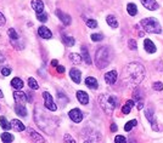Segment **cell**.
Listing matches in <instances>:
<instances>
[{
    "label": "cell",
    "instance_id": "obj_13",
    "mask_svg": "<svg viewBox=\"0 0 163 143\" xmlns=\"http://www.w3.org/2000/svg\"><path fill=\"white\" fill-rule=\"evenodd\" d=\"M70 77L71 79L76 83V84H79L81 83V78H82V72L77 68H72L70 70Z\"/></svg>",
    "mask_w": 163,
    "mask_h": 143
},
{
    "label": "cell",
    "instance_id": "obj_36",
    "mask_svg": "<svg viewBox=\"0 0 163 143\" xmlns=\"http://www.w3.org/2000/svg\"><path fill=\"white\" fill-rule=\"evenodd\" d=\"M37 18H38V21H40V22H43V23H45L46 21H48V16H46V13H38L37 15Z\"/></svg>",
    "mask_w": 163,
    "mask_h": 143
},
{
    "label": "cell",
    "instance_id": "obj_14",
    "mask_svg": "<svg viewBox=\"0 0 163 143\" xmlns=\"http://www.w3.org/2000/svg\"><path fill=\"white\" fill-rule=\"evenodd\" d=\"M11 128H12L15 131H17V132H21V131H24V130H26V126H24L23 123H22L21 120H18V119L11 120Z\"/></svg>",
    "mask_w": 163,
    "mask_h": 143
},
{
    "label": "cell",
    "instance_id": "obj_3",
    "mask_svg": "<svg viewBox=\"0 0 163 143\" xmlns=\"http://www.w3.org/2000/svg\"><path fill=\"white\" fill-rule=\"evenodd\" d=\"M99 106L107 114L111 115L117 106V97L111 94H102L99 96Z\"/></svg>",
    "mask_w": 163,
    "mask_h": 143
},
{
    "label": "cell",
    "instance_id": "obj_17",
    "mask_svg": "<svg viewBox=\"0 0 163 143\" xmlns=\"http://www.w3.org/2000/svg\"><path fill=\"white\" fill-rule=\"evenodd\" d=\"M144 49L149 53H155L156 52V45L150 39H145V41H144Z\"/></svg>",
    "mask_w": 163,
    "mask_h": 143
},
{
    "label": "cell",
    "instance_id": "obj_15",
    "mask_svg": "<svg viewBox=\"0 0 163 143\" xmlns=\"http://www.w3.org/2000/svg\"><path fill=\"white\" fill-rule=\"evenodd\" d=\"M141 2L144 5V7H146L147 10H151V11L157 10L160 7V5L157 4L156 0H141Z\"/></svg>",
    "mask_w": 163,
    "mask_h": 143
},
{
    "label": "cell",
    "instance_id": "obj_48",
    "mask_svg": "<svg viewBox=\"0 0 163 143\" xmlns=\"http://www.w3.org/2000/svg\"><path fill=\"white\" fill-rule=\"evenodd\" d=\"M2 97H4V94H2L1 90H0V98H2Z\"/></svg>",
    "mask_w": 163,
    "mask_h": 143
},
{
    "label": "cell",
    "instance_id": "obj_49",
    "mask_svg": "<svg viewBox=\"0 0 163 143\" xmlns=\"http://www.w3.org/2000/svg\"><path fill=\"white\" fill-rule=\"evenodd\" d=\"M84 143H92V142H91V141H85Z\"/></svg>",
    "mask_w": 163,
    "mask_h": 143
},
{
    "label": "cell",
    "instance_id": "obj_23",
    "mask_svg": "<svg viewBox=\"0 0 163 143\" xmlns=\"http://www.w3.org/2000/svg\"><path fill=\"white\" fill-rule=\"evenodd\" d=\"M15 112H16V114L20 115V117H26V115H27V109H26V107H24L23 104H17V103H16V106H15Z\"/></svg>",
    "mask_w": 163,
    "mask_h": 143
},
{
    "label": "cell",
    "instance_id": "obj_2",
    "mask_svg": "<svg viewBox=\"0 0 163 143\" xmlns=\"http://www.w3.org/2000/svg\"><path fill=\"white\" fill-rule=\"evenodd\" d=\"M112 58V51L108 46H102L100 49H97L96 53H95V64L99 69H103L106 68Z\"/></svg>",
    "mask_w": 163,
    "mask_h": 143
},
{
    "label": "cell",
    "instance_id": "obj_12",
    "mask_svg": "<svg viewBox=\"0 0 163 143\" xmlns=\"http://www.w3.org/2000/svg\"><path fill=\"white\" fill-rule=\"evenodd\" d=\"M38 34H39V36L43 38V39H51V38H53V33H51V30H50L49 28H46L45 26L39 27V29H38Z\"/></svg>",
    "mask_w": 163,
    "mask_h": 143
},
{
    "label": "cell",
    "instance_id": "obj_16",
    "mask_svg": "<svg viewBox=\"0 0 163 143\" xmlns=\"http://www.w3.org/2000/svg\"><path fill=\"white\" fill-rule=\"evenodd\" d=\"M31 5H32L33 10L37 12V15H38V13H42L43 10H44V2H43L42 0H32Z\"/></svg>",
    "mask_w": 163,
    "mask_h": 143
},
{
    "label": "cell",
    "instance_id": "obj_7",
    "mask_svg": "<svg viewBox=\"0 0 163 143\" xmlns=\"http://www.w3.org/2000/svg\"><path fill=\"white\" fill-rule=\"evenodd\" d=\"M133 101L136 102V107H138V109L141 111L143 107H144V98H143V94L140 92V90L136 89V90L133 91Z\"/></svg>",
    "mask_w": 163,
    "mask_h": 143
},
{
    "label": "cell",
    "instance_id": "obj_21",
    "mask_svg": "<svg viewBox=\"0 0 163 143\" xmlns=\"http://www.w3.org/2000/svg\"><path fill=\"white\" fill-rule=\"evenodd\" d=\"M82 57L84 60V62L86 64H91V58H90V55H89V51L86 49V46H82Z\"/></svg>",
    "mask_w": 163,
    "mask_h": 143
},
{
    "label": "cell",
    "instance_id": "obj_27",
    "mask_svg": "<svg viewBox=\"0 0 163 143\" xmlns=\"http://www.w3.org/2000/svg\"><path fill=\"white\" fill-rule=\"evenodd\" d=\"M62 40H63V43H65V45H66V46H73V45H74V43H76L74 38L68 36V35H62Z\"/></svg>",
    "mask_w": 163,
    "mask_h": 143
},
{
    "label": "cell",
    "instance_id": "obj_44",
    "mask_svg": "<svg viewBox=\"0 0 163 143\" xmlns=\"http://www.w3.org/2000/svg\"><path fill=\"white\" fill-rule=\"evenodd\" d=\"M56 69H57V72H59L60 74H63V73H65V67H63V66H57Z\"/></svg>",
    "mask_w": 163,
    "mask_h": 143
},
{
    "label": "cell",
    "instance_id": "obj_38",
    "mask_svg": "<svg viewBox=\"0 0 163 143\" xmlns=\"http://www.w3.org/2000/svg\"><path fill=\"white\" fill-rule=\"evenodd\" d=\"M86 26L89 28H96L97 27V22L95 19H86Z\"/></svg>",
    "mask_w": 163,
    "mask_h": 143
},
{
    "label": "cell",
    "instance_id": "obj_24",
    "mask_svg": "<svg viewBox=\"0 0 163 143\" xmlns=\"http://www.w3.org/2000/svg\"><path fill=\"white\" fill-rule=\"evenodd\" d=\"M106 22L108 23V26L111 28H117L118 27V21H117V18L113 15H108L107 18H106Z\"/></svg>",
    "mask_w": 163,
    "mask_h": 143
},
{
    "label": "cell",
    "instance_id": "obj_29",
    "mask_svg": "<svg viewBox=\"0 0 163 143\" xmlns=\"http://www.w3.org/2000/svg\"><path fill=\"white\" fill-rule=\"evenodd\" d=\"M70 60L74 64H79V63H82V61H83V57H82L81 55H78V53H71L70 55Z\"/></svg>",
    "mask_w": 163,
    "mask_h": 143
},
{
    "label": "cell",
    "instance_id": "obj_19",
    "mask_svg": "<svg viewBox=\"0 0 163 143\" xmlns=\"http://www.w3.org/2000/svg\"><path fill=\"white\" fill-rule=\"evenodd\" d=\"M85 85H86L89 89H91V90H96V89L99 87L97 80H96L95 78H92V77H88V78L85 79Z\"/></svg>",
    "mask_w": 163,
    "mask_h": 143
},
{
    "label": "cell",
    "instance_id": "obj_8",
    "mask_svg": "<svg viewBox=\"0 0 163 143\" xmlns=\"http://www.w3.org/2000/svg\"><path fill=\"white\" fill-rule=\"evenodd\" d=\"M68 117H70L71 120H73L74 123H81L82 120H83V113L81 112V109H78V108H74V109L70 111Z\"/></svg>",
    "mask_w": 163,
    "mask_h": 143
},
{
    "label": "cell",
    "instance_id": "obj_9",
    "mask_svg": "<svg viewBox=\"0 0 163 143\" xmlns=\"http://www.w3.org/2000/svg\"><path fill=\"white\" fill-rule=\"evenodd\" d=\"M56 16L60 18V21L63 23V24H66V26H70L71 23H72V18H71V16L68 15V13H65V12H62L61 10H56Z\"/></svg>",
    "mask_w": 163,
    "mask_h": 143
},
{
    "label": "cell",
    "instance_id": "obj_10",
    "mask_svg": "<svg viewBox=\"0 0 163 143\" xmlns=\"http://www.w3.org/2000/svg\"><path fill=\"white\" fill-rule=\"evenodd\" d=\"M13 98H15L17 104H23V106L28 101V98H27V96H26V94L23 91H15L13 92Z\"/></svg>",
    "mask_w": 163,
    "mask_h": 143
},
{
    "label": "cell",
    "instance_id": "obj_41",
    "mask_svg": "<svg viewBox=\"0 0 163 143\" xmlns=\"http://www.w3.org/2000/svg\"><path fill=\"white\" fill-rule=\"evenodd\" d=\"M1 74H2L4 77H7V75H10V74H11V69H10V68H7V67H5V68H2V69H1Z\"/></svg>",
    "mask_w": 163,
    "mask_h": 143
},
{
    "label": "cell",
    "instance_id": "obj_34",
    "mask_svg": "<svg viewBox=\"0 0 163 143\" xmlns=\"http://www.w3.org/2000/svg\"><path fill=\"white\" fill-rule=\"evenodd\" d=\"M103 39V35L101 33H94L91 34V40L92 41H101Z\"/></svg>",
    "mask_w": 163,
    "mask_h": 143
},
{
    "label": "cell",
    "instance_id": "obj_18",
    "mask_svg": "<svg viewBox=\"0 0 163 143\" xmlns=\"http://www.w3.org/2000/svg\"><path fill=\"white\" fill-rule=\"evenodd\" d=\"M28 134H29V136L33 138V142L34 143H45V140L43 138V136L39 135V134H37V132L33 131L32 129L28 130Z\"/></svg>",
    "mask_w": 163,
    "mask_h": 143
},
{
    "label": "cell",
    "instance_id": "obj_39",
    "mask_svg": "<svg viewBox=\"0 0 163 143\" xmlns=\"http://www.w3.org/2000/svg\"><path fill=\"white\" fill-rule=\"evenodd\" d=\"M63 140H65V142L66 143H76L74 138H73L71 135H68V134H66V135L63 136Z\"/></svg>",
    "mask_w": 163,
    "mask_h": 143
},
{
    "label": "cell",
    "instance_id": "obj_46",
    "mask_svg": "<svg viewBox=\"0 0 163 143\" xmlns=\"http://www.w3.org/2000/svg\"><path fill=\"white\" fill-rule=\"evenodd\" d=\"M51 66H53V67H57V66H59V64H57V60H53V61H51Z\"/></svg>",
    "mask_w": 163,
    "mask_h": 143
},
{
    "label": "cell",
    "instance_id": "obj_33",
    "mask_svg": "<svg viewBox=\"0 0 163 143\" xmlns=\"http://www.w3.org/2000/svg\"><path fill=\"white\" fill-rule=\"evenodd\" d=\"M28 85H29V87H31L32 90H38V89H39V85H38L37 80L33 79V78H29V79H28Z\"/></svg>",
    "mask_w": 163,
    "mask_h": 143
},
{
    "label": "cell",
    "instance_id": "obj_11",
    "mask_svg": "<svg viewBox=\"0 0 163 143\" xmlns=\"http://www.w3.org/2000/svg\"><path fill=\"white\" fill-rule=\"evenodd\" d=\"M117 72L116 70H111V72H107L105 74V81L108 84V85H113L116 81H117Z\"/></svg>",
    "mask_w": 163,
    "mask_h": 143
},
{
    "label": "cell",
    "instance_id": "obj_5",
    "mask_svg": "<svg viewBox=\"0 0 163 143\" xmlns=\"http://www.w3.org/2000/svg\"><path fill=\"white\" fill-rule=\"evenodd\" d=\"M43 97H44V100H45L44 106H45L46 109H49V111H51V112L57 111V106H56V103L54 102L53 96H51L48 91H44V92H43Z\"/></svg>",
    "mask_w": 163,
    "mask_h": 143
},
{
    "label": "cell",
    "instance_id": "obj_43",
    "mask_svg": "<svg viewBox=\"0 0 163 143\" xmlns=\"http://www.w3.org/2000/svg\"><path fill=\"white\" fill-rule=\"evenodd\" d=\"M6 24V18H5V16L0 12V27H2V26H5Z\"/></svg>",
    "mask_w": 163,
    "mask_h": 143
},
{
    "label": "cell",
    "instance_id": "obj_40",
    "mask_svg": "<svg viewBox=\"0 0 163 143\" xmlns=\"http://www.w3.org/2000/svg\"><path fill=\"white\" fill-rule=\"evenodd\" d=\"M114 143H127V138L124 136H116L114 138Z\"/></svg>",
    "mask_w": 163,
    "mask_h": 143
},
{
    "label": "cell",
    "instance_id": "obj_32",
    "mask_svg": "<svg viewBox=\"0 0 163 143\" xmlns=\"http://www.w3.org/2000/svg\"><path fill=\"white\" fill-rule=\"evenodd\" d=\"M7 33H9V36H10V39L13 41V40H18V34H17V32L13 29V28H10L9 30H7Z\"/></svg>",
    "mask_w": 163,
    "mask_h": 143
},
{
    "label": "cell",
    "instance_id": "obj_20",
    "mask_svg": "<svg viewBox=\"0 0 163 143\" xmlns=\"http://www.w3.org/2000/svg\"><path fill=\"white\" fill-rule=\"evenodd\" d=\"M77 100L79 101V103L82 104H88L89 103V96L86 92L84 91H77Z\"/></svg>",
    "mask_w": 163,
    "mask_h": 143
},
{
    "label": "cell",
    "instance_id": "obj_22",
    "mask_svg": "<svg viewBox=\"0 0 163 143\" xmlns=\"http://www.w3.org/2000/svg\"><path fill=\"white\" fill-rule=\"evenodd\" d=\"M134 104H135V102H134L133 100H128L127 103L122 107V112H123V114H129L130 111H132V108L134 107Z\"/></svg>",
    "mask_w": 163,
    "mask_h": 143
},
{
    "label": "cell",
    "instance_id": "obj_31",
    "mask_svg": "<svg viewBox=\"0 0 163 143\" xmlns=\"http://www.w3.org/2000/svg\"><path fill=\"white\" fill-rule=\"evenodd\" d=\"M136 124H138V121L135 120V119H133V120H130V121H128L125 125H124V130L127 131V132H129L134 126H136Z\"/></svg>",
    "mask_w": 163,
    "mask_h": 143
},
{
    "label": "cell",
    "instance_id": "obj_42",
    "mask_svg": "<svg viewBox=\"0 0 163 143\" xmlns=\"http://www.w3.org/2000/svg\"><path fill=\"white\" fill-rule=\"evenodd\" d=\"M57 96H59V98H60V100H63L65 104H67V102H68V98L65 96V94H61V92L59 91V92H57Z\"/></svg>",
    "mask_w": 163,
    "mask_h": 143
},
{
    "label": "cell",
    "instance_id": "obj_30",
    "mask_svg": "<svg viewBox=\"0 0 163 143\" xmlns=\"http://www.w3.org/2000/svg\"><path fill=\"white\" fill-rule=\"evenodd\" d=\"M1 141L4 143H11L13 141V136L9 132H2L1 134Z\"/></svg>",
    "mask_w": 163,
    "mask_h": 143
},
{
    "label": "cell",
    "instance_id": "obj_4",
    "mask_svg": "<svg viewBox=\"0 0 163 143\" xmlns=\"http://www.w3.org/2000/svg\"><path fill=\"white\" fill-rule=\"evenodd\" d=\"M140 26L146 33H150V34H160V33H162V27H161L160 22L156 18H152V17L144 18V19H141Z\"/></svg>",
    "mask_w": 163,
    "mask_h": 143
},
{
    "label": "cell",
    "instance_id": "obj_6",
    "mask_svg": "<svg viewBox=\"0 0 163 143\" xmlns=\"http://www.w3.org/2000/svg\"><path fill=\"white\" fill-rule=\"evenodd\" d=\"M145 117L147 118V120H149V123L151 124L152 129H154L155 131H160V130H158V126H157V123H156V118H155L154 111H152L151 108L145 109Z\"/></svg>",
    "mask_w": 163,
    "mask_h": 143
},
{
    "label": "cell",
    "instance_id": "obj_35",
    "mask_svg": "<svg viewBox=\"0 0 163 143\" xmlns=\"http://www.w3.org/2000/svg\"><path fill=\"white\" fill-rule=\"evenodd\" d=\"M128 46H129L130 50H134V51L138 49V44H136V41H135L134 39H129V41H128Z\"/></svg>",
    "mask_w": 163,
    "mask_h": 143
},
{
    "label": "cell",
    "instance_id": "obj_45",
    "mask_svg": "<svg viewBox=\"0 0 163 143\" xmlns=\"http://www.w3.org/2000/svg\"><path fill=\"white\" fill-rule=\"evenodd\" d=\"M111 131H112V132H116V131H117V125H116V124H112V125H111Z\"/></svg>",
    "mask_w": 163,
    "mask_h": 143
},
{
    "label": "cell",
    "instance_id": "obj_26",
    "mask_svg": "<svg viewBox=\"0 0 163 143\" xmlns=\"http://www.w3.org/2000/svg\"><path fill=\"white\" fill-rule=\"evenodd\" d=\"M127 11H128V13H129L130 16H135V15L138 13V7H136L135 4L130 2V4L127 5Z\"/></svg>",
    "mask_w": 163,
    "mask_h": 143
},
{
    "label": "cell",
    "instance_id": "obj_25",
    "mask_svg": "<svg viewBox=\"0 0 163 143\" xmlns=\"http://www.w3.org/2000/svg\"><path fill=\"white\" fill-rule=\"evenodd\" d=\"M11 85H12L15 89H17V90L23 89V81H22V79H20V78H13V79L11 80Z\"/></svg>",
    "mask_w": 163,
    "mask_h": 143
},
{
    "label": "cell",
    "instance_id": "obj_28",
    "mask_svg": "<svg viewBox=\"0 0 163 143\" xmlns=\"http://www.w3.org/2000/svg\"><path fill=\"white\" fill-rule=\"evenodd\" d=\"M0 126L4 130H10L11 129V123H9L5 117H0Z\"/></svg>",
    "mask_w": 163,
    "mask_h": 143
},
{
    "label": "cell",
    "instance_id": "obj_1",
    "mask_svg": "<svg viewBox=\"0 0 163 143\" xmlns=\"http://www.w3.org/2000/svg\"><path fill=\"white\" fill-rule=\"evenodd\" d=\"M145 78V68L138 62H132L125 67L124 80L129 86H138Z\"/></svg>",
    "mask_w": 163,
    "mask_h": 143
},
{
    "label": "cell",
    "instance_id": "obj_37",
    "mask_svg": "<svg viewBox=\"0 0 163 143\" xmlns=\"http://www.w3.org/2000/svg\"><path fill=\"white\" fill-rule=\"evenodd\" d=\"M152 87H154V90H155V91H162L163 85H162V83H161V81H156V83H154Z\"/></svg>",
    "mask_w": 163,
    "mask_h": 143
},
{
    "label": "cell",
    "instance_id": "obj_47",
    "mask_svg": "<svg viewBox=\"0 0 163 143\" xmlns=\"http://www.w3.org/2000/svg\"><path fill=\"white\" fill-rule=\"evenodd\" d=\"M2 62H5V56H4V53L0 52V63H2Z\"/></svg>",
    "mask_w": 163,
    "mask_h": 143
}]
</instances>
